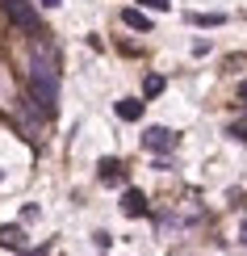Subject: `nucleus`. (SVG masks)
Masks as SVG:
<instances>
[{
  "mask_svg": "<svg viewBox=\"0 0 247 256\" xmlns=\"http://www.w3.org/2000/svg\"><path fill=\"white\" fill-rule=\"evenodd\" d=\"M231 138H247V122H239V126H231Z\"/></svg>",
  "mask_w": 247,
  "mask_h": 256,
  "instance_id": "12",
  "label": "nucleus"
},
{
  "mask_svg": "<svg viewBox=\"0 0 247 256\" xmlns=\"http://www.w3.org/2000/svg\"><path fill=\"white\" fill-rule=\"evenodd\" d=\"M239 240H243V244H247V222H243V227H239Z\"/></svg>",
  "mask_w": 247,
  "mask_h": 256,
  "instance_id": "15",
  "label": "nucleus"
},
{
  "mask_svg": "<svg viewBox=\"0 0 247 256\" xmlns=\"http://www.w3.org/2000/svg\"><path fill=\"white\" fill-rule=\"evenodd\" d=\"M164 88H168V80H164V76H155V72L143 80V97H159Z\"/></svg>",
  "mask_w": 247,
  "mask_h": 256,
  "instance_id": "10",
  "label": "nucleus"
},
{
  "mask_svg": "<svg viewBox=\"0 0 247 256\" xmlns=\"http://www.w3.org/2000/svg\"><path fill=\"white\" fill-rule=\"evenodd\" d=\"M122 26L138 30V34H151V17H147L143 8H122Z\"/></svg>",
  "mask_w": 247,
  "mask_h": 256,
  "instance_id": "7",
  "label": "nucleus"
},
{
  "mask_svg": "<svg viewBox=\"0 0 247 256\" xmlns=\"http://www.w3.org/2000/svg\"><path fill=\"white\" fill-rule=\"evenodd\" d=\"M138 4H143V8H155V13H168L172 0H138Z\"/></svg>",
  "mask_w": 247,
  "mask_h": 256,
  "instance_id": "11",
  "label": "nucleus"
},
{
  "mask_svg": "<svg viewBox=\"0 0 247 256\" xmlns=\"http://www.w3.org/2000/svg\"><path fill=\"white\" fill-rule=\"evenodd\" d=\"M189 21H193V26H201V30H214V26H222L227 17H222V13H189Z\"/></svg>",
  "mask_w": 247,
  "mask_h": 256,
  "instance_id": "9",
  "label": "nucleus"
},
{
  "mask_svg": "<svg viewBox=\"0 0 247 256\" xmlns=\"http://www.w3.org/2000/svg\"><path fill=\"white\" fill-rule=\"evenodd\" d=\"M96 176H101L105 185H122V180H126V168H122V160H109V156H105L101 164H96Z\"/></svg>",
  "mask_w": 247,
  "mask_h": 256,
  "instance_id": "4",
  "label": "nucleus"
},
{
  "mask_svg": "<svg viewBox=\"0 0 247 256\" xmlns=\"http://www.w3.org/2000/svg\"><path fill=\"white\" fill-rule=\"evenodd\" d=\"M143 110H147V105H143V101H134V97L113 101V114H117L122 122H138V118H143Z\"/></svg>",
  "mask_w": 247,
  "mask_h": 256,
  "instance_id": "5",
  "label": "nucleus"
},
{
  "mask_svg": "<svg viewBox=\"0 0 247 256\" xmlns=\"http://www.w3.org/2000/svg\"><path fill=\"white\" fill-rule=\"evenodd\" d=\"M0 248H21L25 252V231L21 227H0Z\"/></svg>",
  "mask_w": 247,
  "mask_h": 256,
  "instance_id": "8",
  "label": "nucleus"
},
{
  "mask_svg": "<svg viewBox=\"0 0 247 256\" xmlns=\"http://www.w3.org/2000/svg\"><path fill=\"white\" fill-rule=\"evenodd\" d=\"M29 97L42 105L46 118L59 114V68H55V59H46L42 50L34 55V63H29Z\"/></svg>",
  "mask_w": 247,
  "mask_h": 256,
  "instance_id": "1",
  "label": "nucleus"
},
{
  "mask_svg": "<svg viewBox=\"0 0 247 256\" xmlns=\"http://www.w3.org/2000/svg\"><path fill=\"white\" fill-rule=\"evenodd\" d=\"M38 4H46V8H59V4H63V0H38Z\"/></svg>",
  "mask_w": 247,
  "mask_h": 256,
  "instance_id": "14",
  "label": "nucleus"
},
{
  "mask_svg": "<svg viewBox=\"0 0 247 256\" xmlns=\"http://www.w3.org/2000/svg\"><path fill=\"white\" fill-rule=\"evenodd\" d=\"M176 143H180V138L172 134L168 126H147V134H143V147H147V152H155V156H168Z\"/></svg>",
  "mask_w": 247,
  "mask_h": 256,
  "instance_id": "3",
  "label": "nucleus"
},
{
  "mask_svg": "<svg viewBox=\"0 0 247 256\" xmlns=\"http://www.w3.org/2000/svg\"><path fill=\"white\" fill-rule=\"evenodd\" d=\"M0 8H4V17L13 21V26L21 30V34H29V38H42V17L34 13V4H29V0H0Z\"/></svg>",
  "mask_w": 247,
  "mask_h": 256,
  "instance_id": "2",
  "label": "nucleus"
},
{
  "mask_svg": "<svg viewBox=\"0 0 247 256\" xmlns=\"http://www.w3.org/2000/svg\"><path fill=\"white\" fill-rule=\"evenodd\" d=\"M239 101H243V105H247V80H243V84H239Z\"/></svg>",
  "mask_w": 247,
  "mask_h": 256,
  "instance_id": "13",
  "label": "nucleus"
},
{
  "mask_svg": "<svg viewBox=\"0 0 247 256\" xmlns=\"http://www.w3.org/2000/svg\"><path fill=\"white\" fill-rule=\"evenodd\" d=\"M122 210H126L130 218H143V214H147V198L138 194V189H126V194H122Z\"/></svg>",
  "mask_w": 247,
  "mask_h": 256,
  "instance_id": "6",
  "label": "nucleus"
}]
</instances>
